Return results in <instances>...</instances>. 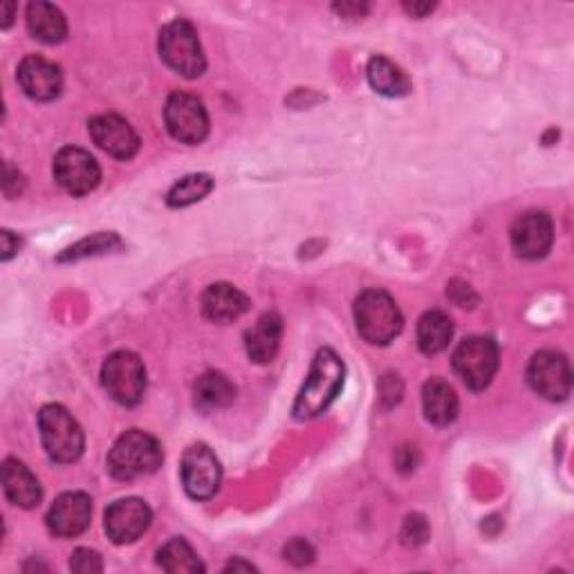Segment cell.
Instances as JSON below:
<instances>
[{"label": "cell", "mask_w": 574, "mask_h": 574, "mask_svg": "<svg viewBox=\"0 0 574 574\" xmlns=\"http://www.w3.org/2000/svg\"><path fill=\"white\" fill-rule=\"evenodd\" d=\"M510 238L514 251L521 259L527 261L544 259L554 242L552 219L544 211H527L514 221Z\"/></svg>", "instance_id": "cell-13"}, {"label": "cell", "mask_w": 574, "mask_h": 574, "mask_svg": "<svg viewBox=\"0 0 574 574\" xmlns=\"http://www.w3.org/2000/svg\"><path fill=\"white\" fill-rule=\"evenodd\" d=\"M120 247H122V240L115 234H95V236L77 242L75 247L65 249V254H61L59 261H79L86 257L105 254V251H113Z\"/></svg>", "instance_id": "cell-27"}, {"label": "cell", "mask_w": 574, "mask_h": 574, "mask_svg": "<svg viewBox=\"0 0 574 574\" xmlns=\"http://www.w3.org/2000/svg\"><path fill=\"white\" fill-rule=\"evenodd\" d=\"M16 79H18V86L23 88V92L36 101H52L63 90L61 67L54 65L52 61L43 59V57H36V54L25 57L18 63Z\"/></svg>", "instance_id": "cell-16"}, {"label": "cell", "mask_w": 574, "mask_h": 574, "mask_svg": "<svg viewBox=\"0 0 574 574\" xmlns=\"http://www.w3.org/2000/svg\"><path fill=\"white\" fill-rule=\"evenodd\" d=\"M23 185H25V179H23V175L18 173V169H14L10 162H5V179H3L5 196H8V198L21 196Z\"/></svg>", "instance_id": "cell-31"}, {"label": "cell", "mask_w": 574, "mask_h": 574, "mask_svg": "<svg viewBox=\"0 0 574 574\" xmlns=\"http://www.w3.org/2000/svg\"><path fill=\"white\" fill-rule=\"evenodd\" d=\"M92 519V500L84 491L61 494L48 512V529L59 538L84 534Z\"/></svg>", "instance_id": "cell-14"}, {"label": "cell", "mask_w": 574, "mask_h": 574, "mask_svg": "<svg viewBox=\"0 0 574 574\" xmlns=\"http://www.w3.org/2000/svg\"><path fill=\"white\" fill-rule=\"evenodd\" d=\"M254 572L257 567L254 565H251V563H247V561H242V559H234V561H229L227 565H225V572Z\"/></svg>", "instance_id": "cell-34"}, {"label": "cell", "mask_w": 574, "mask_h": 574, "mask_svg": "<svg viewBox=\"0 0 574 574\" xmlns=\"http://www.w3.org/2000/svg\"><path fill=\"white\" fill-rule=\"evenodd\" d=\"M213 189V179L204 173H194L179 179L175 183L166 196L169 207L173 209H183V207H191L200 200H204Z\"/></svg>", "instance_id": "cell-26"}, {"label": "cell", "mask_w": 574, "mask_h": 574, "mask_svg": "<svg viewBox=\"0 0 574 574\" xmlns=\"http://www.w3.org/2000/svg\"><path fill=\"white\" fill-rule=\"evenodd\" d=\"M422 409L424 417L436 426H449L456 422L460 402L456 390L440 377H430L422 388Z\"/></svg>", "instance_id": "cell-20"}, {"label": "cell", "mask_w": 574, "mask_h": 574, "mask_svg": "<svg viewBox=\"0 0 574 574\" xmlns=\"http://www.w3.org/2000/svg\"><path fill=\"white\" fill-rule=\"evenodd\" d=\"M183 485L194 500H209L221 489L223 466L207 445H194L183 456Z\"/></svg>", "instance_id": "cell-11"}, {"label": "cell", "mask_w": 574, "mask_h": 574, "mask_svg": "<svg viewBox=\"0 0 574 574\" xmlns=\"http://www.w3.org/2000/svg\"><path fill=\"white\" fill-rule=\"evenodd\" d=\"M434 8H436V5H428V3H424V5H422V3H413V5L407 3V5H404V10H407L409 14H413V16H426L428 12H434Z\"/></svg>", "instance_id": "cell-33"}, {"label": "cell", "mask_w": 574, "mask_h": 574, "mask_svg": "<svg viewBox=\"0 0 574 574\" xmlns=\"http://www.w3.org/2000/svg\"><path fill=\"white\" fill-rule=\"evenodd\" d=\"M357 330L369 344L386 346L404 328V316L384 290H366L354 301Z\"/></svg>", "instance_id": "cell-3"}, {"label": "cell", "mask_w": 574, "mask_h": 574, "mask_svg": "<svg viewBox=\"0 0 574 574\" xmlns=\"http://www.w3.org/2000/svg\"><path fill=\"white\" fill-rule=\"evenodd\" d=\"M453 371L472 390L487 388L498 373V346L487 337L464 339L453 352Z\"/></svg>", "instance_id": "cell-7"}, {"label": "cell", "mask_w": 574, "mask_h": 574, "mask_svg": "<svg viewBox=\"0 0 574 574\" xmlns=\"http://www.w3.org/2000/svg\"><path fill=\"white\" fill-rule=\"evenodd\" d=\"M200 305L204 319L213 323H232L249 310V299L229 283H213L204 290Z\"/></svg>", "instance_id": "cell-17"}, {"label": "cell", "mask_w": 574, "mask_h": 574, "mask_svg": "<svg viewBox=\"0 0 574 574\" xmlns=\"http://www.w3.org/2000/svg\"><path fill=\"white\" fill-rule=\"evenodd\" d=\"M158 48H160L162 61L173 72H177V75H183L187 79H196L207 70V59H204V52L198 39V32L185 18L171 21L169 25L162 27Z\"/></svg>", "instance_id": "cell-4"}, {"label": "cell", "mask_w": 574, "mask_h": 574, "mask_svg": "<svg viewBox=\"0 0 574 574\" xmlns=\"http://www.w3.org/2000/svg\"><path fill=\"white\" fill-rule=\"evenodd\" d=\"M158 563L162 570L173 572V574H196L204 572L202 561L194 552V548L185 541V538H173L160 552H158Z\"/></svg>", "instance_id": "cell-25"}, {"label": "cell", "mask_w": 574, "mask_h": 574, "mask_svg": "<svg viewBox=\"0 0 574 574\" xmlns=\"http://www.w3.org/2000/svg\"><path fill=\"white\" fill-rule=\"evenodd\" d=\"M164 122L173 139L200 144L209 135V115L204 103L187 92H173L164 108Z\"/></svg>", "instance_id": "cell-9"}, {"label": "cell", "mask_w": 574, "mask_h": 574, "mask_svg": "<svg viewBox=\"0 0 574 574\" xmlns=\"http://www.w3.org/2000/svg\"><path fill=\"white\" fill-rule=\"evenodd\" d=\"M283 337V319L276 312H265L254 328H249L245 335V348L251 362L270 364L280 348Z\"/></svg>", "instance_id": "cell-19"}, {"label": "cell", "mask_w": 574, "mask_h": 574, "mask_svg": "<svg viewBox=\"0 0 574 574\" xmlns=\"http://www.w3.org/2000/svg\"><path fill=\"white\" fill-rule=\"evenodd\" d=\"M27 29L34 39L54 46L67 36V21L59 8L36 0V3L27 5Z\"/></svg>", "instance_id": "cell-21"}, {"label": "cell", "mask_w": 574, "mask_h": 574, "mask_svg": "<svg viewBox=\"0 0 574 574\" xmlns=\"http://www.w3.org/2000/svg\"><path fill=\"white\" fill-rule=\"evenodd\" d=\"M70 570L79 572V574H97V572L103 570V563H101V557L95 550L79 548L70 559Z\"/></svg>", "instance_id": "cell-29"}, {"label": "cell", "mask_w": 574, "mask_h": 574, "mask_svg": "<svg viewBox=\"0 0 574 574\" xmlns=\"http://www.w3.org/2000/svg\"><path fill=\"white\" fill-rule=\"evenodd\" d=\"M90 137L101 151L117 160H130L139 151V137L120 115H99L88 124Z\"/></svg>", "instance_id": "cell-15"}, {"label": "cell", "mask_w": 574, "mask_h": 574, "mask_svg": "<svg viewBox=\"0 0 574 574\" xmlns=\"http://www.w3.org/2000/svg\"><path fill=\"white\" fill-rule=\"evenodd\" d=\"M52 171H54L57 185L65 194L77 196V198L92 194L101 183V169L97 160L79 147L61 149L54 158Z\"/></svg>", "instance_id": "cell-8"}, {"label": "cell", "mask_w": 574, "mask_h": 574, "mask_svg": "<svg viewBox=\"0 0 574 574\" xmlns=\"http://www.w3.org/2000/svg\"><path fill=\"white\" fill-rule=\"evenodd\" d=\"M428 538V523L424 516L420 514H413L404 521V527H402V541L404 546H411V548H417L422 546Z\"/></svg>", "instance_id": "cell-28"}, {"label": "cell", "mask_w": 574, "mask_h": 574, "mask_svg": "<svg viewBox=\"0 0 574 574\" xmlns=\"http://www.w3.org/2000/svg\"><path fill=\"white\" fill-rule=\"evenodd\" d=\"M101 382L117 404L137 407L147 392V369L135 352L117 350L103 362Z\"/></svg>", "instance_id": "cell-6"}, {"label": "cell", "mask_w": 574, "mask_h": 574, "mask_svg": "<svg viewBox=\"0 0 574 574\" xmlns=\"http://www.w3.org/2000/svg\"><path fill=\"white\" fill-rule=\"evenodd\" d=\"M529 386L550 402H563L572 390V371L565 354L541 350L532 357L527 366Z\"/></svg>", "instance_id": "cell-10"}, {"label": "cell", "mask_w": 574, "mask_h": 574, "mask_svg": "<svg viewBox=\"0 0 574 574\" xmlns=\"http://www.w3.org/2000/svg\"><path fill=\"white\" fill-rule=\"evenodd\" d=\"M236 400V388L223 373H204L196 382V404L204 411H219Z\"/></svg>", "instance_id": "cell-24"}, {"label": "cell", "mask_w": 574, "mask_h": 574, "mask_svg": "<svg viewBox=\"0 0 574 574\" xmlns=\"http://www.w3.org/2000/svg\"><path fill=\"white\" fill-rule=\"evenodd\" d=\"M0 238H3V261H10L14 254H16V251H18V238L12 234V232H3V236H0Z\"/></svg>", "instance_id": "cell-32"}, {"label": "cell", "mask_w": 574, "mask_h": 574, "mask_svg": "<svg viewBox=\"0 0 574 574\" xmlns=\"http://www.w3.org/2000/svg\"><path fill=\"white\" fill-rule=\"evenodd\" d=\"M41 442L50 460L59 464H70L82 458L86 447V436L79 422L72 417L61 404H48L39 413Z\"/></svg>", "instance_id": "cell-5"}, {"label": "cell", "mask_w": 574, "mask_h": 574, "mask_svg": "<svg viewBox=\"0 0 574 574\" xmlns=\"http://www.w3.org/2000/svg\"><path fill=\"white\" fill-rule=\"evenodd\" d=\"M344 379H346V366L341 362V357L330 348H321L314 357L308 379L295 402L292 409L295 417L305 422L319 417L321 413H326L330 404L339 398Z\"/></svg>", "instance_id": "cell-1"}, {"label": "cell", "mask_w": 574, "mask_h": 574, "mask_svg": "<svg viewBox=\"0 0 574 574\" xmlns=\"http://www.w3.org/2000/svg\"><path fill=\"white\" fill-rule=\"evenodd\" d=\"M335 10H337V12H341V14H354V16H362V14H366V12H369V5H366V8H362V5H335Z\"/></svg>", "instance_id": "cell-35"}, {"label": "cell", "mask_w": 574, "mask_h": 574, "mask_svg": "<svg viewBox=\"0 0 574 574\" xmlns=\"http://www.w3.org/2000/svg\"><path fill=\"white\" fill-rule=\"evenodd\" d=\"M453 339V321L440 312L430 310L422 314L417 323V346L424 354H438L442 352Z\"/></svg>", "instance_id": "cell-22"}, {"label": "cell", "mask_w": 574, "mask_h": 574, "mask_svg": "<svg viewBox=\"0 0 574 574\" xmlns=\"http://www.w3.org/2000/svg\"><path fill=\"white\" fill-rule=\"evenodd\" d=\"M14 10H16L14 3H5V5H3V29H8V27L12 25V21H14Z\"/></svg>", "instance_id": "cell-36"}, {"label": "cell", "mask_w": 574, "mask_h": 574, "mask_svg": "<svg viewBox=\"0 0 574 574\" xmlns=\"http://www.w3.org/2000/svg\"><path fill=\"white\" fill-rule=\"evenodd\" d=\"M369 82L375 92L384 97H404L411 90V82L404 72L386 57H373L369 63Z\"/></svg>", "instance_id": "cell-23"}, {"label": "cell", "mask_w": 574, "mask_h": 574, "mask_svg": "<svg viewBox=\"0 0 574 574\" xmlns=\"http://www.w3.org/2000/svg\"><path fill=\"white\" fill-rule=\"evenodd\" d=\"M283 557L292 565L303 567V565H310L314 561V548L308 541H303V538H295V541H290L283 548Z\"/></svg>", "instance_id": "cell-30"}, {"label": "cell", "mask_w": 574, "mask_h": 574, "mask_svg": "<svg viewBox=\"0 0 574 574\" xmlns=\"http://www.w3.org/2000/svg\"><path fill=\"white\" fill-rule=\"evenodd\" d=\"M151 521L153 512L141 498H122L105 510L103 527L108 538H113V544L126 546L135 544L141 534H147Z\"/></svg>", "instance_id": "cell-12"}, {"label": "cell", "mask_w": 574, "mask_h": 574, "mask_svg": "<svg viewBox=\"0 0 574 574\" xmlns=\"http://www.w3.org/2000/svg\"><path fill=\"white\" fill-rule=\"evenodd\" d=\"M162 445L147 430L130 428L117 438L108 453V472L117 481H137L155 474L162 466Z\"/></svg>", "instance_id": "cell-2"}, {"label": "cell", "mask_w": 574, "mask_h": 574, "mask_svg": "<svg viewBox=\"0 0 574 574\" xmlns=\"http://www.w3.org/2000/svg\"><path fill=\"white\" fill-rule=\"evenodd\" d=\"M3 489L12 506L23 510L36 508L43 498L39 481H36V476L16 458H8L3 462Z\"/></svg>", "instance_id": "cell-18"}]
</instances>
